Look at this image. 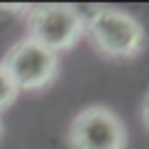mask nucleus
Returning <instances> with one entry per match:
<instances>
[{
  "label": "nucleus",
  "mask_w": 149,
  "mask_h": 149,
  "mask_svg": "<svg viewBox=\"0 0 149 149\" xmlns=\"http://www.w3.org/2000/svg\"><path fill=\"white\" fill-rule=\"evenodd\" d=\"M81 19H84V33L88 35L98 54L126 61L144 51L147 44L144 28L128 12L116 7H93L88 12H81Z\"/></svg>",
  "instance_id": "obj_1"
},
{
  "label": "nucleus",
  "mask_w": 149,
  "mask_h": 149,
  "mask_svg": "<svg viewBox=\"0 0 149 149\" xmlns=\"http://www.w3.org/2000/svg\"><path fill=\"white\" fill-rule=\"evenodd\" d=\"M0 135H2V121H0Z\"/></svg>",
  "instance_id": "obj_7"
},
{
  "label": "nucleus",
  "mask_w": 149,
  "mask_h": 149,
  "mask_svg": "<svg viewBox=\"0 0 149 149\" xmlns=\"http://www.w3.org/2000/svg\"><path fill=\"white\" fill-rule=\"evenodd\" d=\"M72 149H126L128 135L123 121L105 105L81 109L68 130Z\"/></svg>",
  "instance_id": "obj_4"
},
{
  "label": "nucleus",
  "mask_w": 149,
  "mask_h": 149,
  "mask_svg": "<svg viewBox=\"0 0 149 149\" xmlns=\"http://www.w3.org/2000/svg\"><path fill=\"white\" fill-rule=\"evenodd\" d=\"M140 116H142V123H144V128L149 130V91H147V95H144V100H142Z\"/></svg>",
  "instance_id": "obj_6"
},
{
  "label": "nucleus",
  "mask_w": 149,
  "mask_h": 149,
  "mask_svg": "<svg viewBox=\"0 0 149 149\" xmlns=\"http://www.w3.org/2000/svg\"><path fill=\"white\" fill-rule=\"evenodd\" d=\"M28 30L30 40L61 54L72 49L84 35V19L81 12L70 5H37L28 9Z\"/></svg>",
  "instance_id": "obj_2"
},
{
  "label": "nucleus",
  "mask_w": 149,
  "mask_h": 149,
  "mask_svg": "<svg viewBox=\"0 0 149 149\" xmlns=\"http://www.w3.org/2000/svg\"><path fill=\"white\" fill-rule=\"evenodd\" d=\"M16 95H19V88L14 86V81H12V77L7 74V70L0 65V112L7 109V107L16 100Z\"/></svg>",
  "instance_id": "obj_5"
},
{
  "label": "nucleus",
  "mask_w": 149,
  "mask_h": 149,
  "mask_svg": "<svg viewBox=\"0 0 149 149\" xmlns=\"http://www.w3.org/2000/svg\"><path fill=\"white\" fill-rule=\"evenodd\" d=\"M7 74L12 77L14 86L19 91H42L47 88L56 74H58V54L49 51L47 47L37 44L35 40L26 37L21 42H16L14 47H9V51L5 54L2 63H0Z\"/></svg>",
  "instance_id": "obj_3"
}]
</instances>
